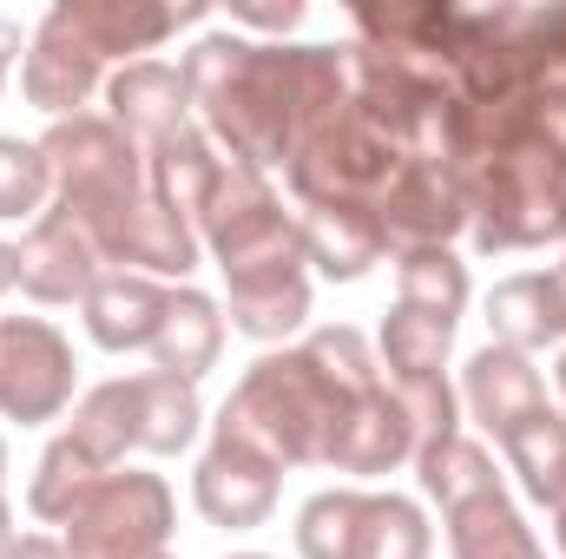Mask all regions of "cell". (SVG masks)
Masks as SVG:
<instances>
[{
  "mask_svg": "<svg viewBox=\"0 0 566 559\" xmlns=\"http://www.w3.org/2000/svg\"><path fill=\"white\" fill-rule=\"evenodd\" d=\"M178 73L211 145L251 171H283L303 133L349 106L343 46L244 40L238 27H211L178 53Z\"/></svg>",
  "mask_w": 566,
  "mask_h": 559,
  "instance_id": "6da1fadb",
  "label": "cell"
},
{
  "mask_svg": "<svg viewBox=\"0 0 566 559\" xmlns=\"http://www.w3.org/2000/svg\"><path fill=\"white\" fill-rule=\"evenodd\" d=\"M343 409H349V395L303 356V342H290V349H264L238 376V389L224 395V409H218L211 428L244 434L277 467H323L329 428H336Z\"/></svg>",
  "mask_w": 566,
  "mask_h": 559,
  "instance_id": "7a4b0ae2",
  "label": "cell"
},
{
  "mask_svg": "<svg viewBox=\"0 0 566 559\" xmlns=\"http://www.w3.org/2000/svg\"><path fill=\"white\" fill-rule=\"evenodd\" d=\"M46 171H53V204H66L106 257V231L126 218V204L145 198V151L106 113H73L40 133Z\"/></svg>",
  "mask_w": 566,
  "mask_h": 559,
  "instance_id": "3957f363",
  "label": "cell"
},
{
  "mask_svg": "<svg viewBox=\"0 0 566 559\" xmlns=\"http://www.w3.org/2000/svg\"><path fill=\"white\" fill-rule=\"evenodd\" d=\"M560 204H566V158L547 145L488 158L468 171V238L474 251H541L560 238Z\"/></svg>",
  "mask_w": 566,
  "mask_h": 559,
  "instance_id": "277c9868",
  "label": "cell"
},
{
  "mask_svg": "<svg viewBox=\"0 0 566 559\" xmlns=\"http://www.w3.org/2000/svg\"><path fill=\"white\" fill-rule=\"evenodd\" d=\"M178 534V494L151 467H113L60 527L73 559H158Z\"/></svg>",
  "mask_w": 566,
  "mask_h": 559,
  "instance_id": "5b68a950",
  "label": "cell"
},
{
  "mask_svg": "<svg viewBox=\"0 0 566 559\" xmlns=\"http://www.w3.org/2000/svg\"><path fill=\"white\" fill-rule=\"evenodd\" d=\"M402 151L389 133H376L356 106H343L336 119H323L316 133H303L290 165H283V184L296 198V211L310 204H376L382 184L396 178Z\"/></svg>",
  "mask_w": 566,
  "mask_h": 559,
  "instance_id": "8992f818",
  "label": "cell"
},
{
  "mask_svg": "<svg viewBox=\"0 0 566 559\" xmlns=\"http://www.w3.org/2000/svg\"><path fill=\"white\" fill-rule=\"evenodd\" d=\"M80 356L73 336L46 316H0V421L46 428L80 395Z\"/></svg>",
  "mask_w": 566,
  "mask_h": 559,
  "instance_id": "52a82bcc",
  "label": "cell"
},
{
  "mask_svg": "<svg viewBox=\"0 0 566 559\" xmlns=\"http://www.w3.org/2000/svg\"><path fill=\"white\" fill-rule=\"evenodd\" d=\"M277 494H283V467L251 447L244 434L231 428H211L198 467H191V507L205 527H224V534H251L277 514Z\"/></svg>",
  "mask_w": 566,
  "mask_h": 559,
  "instance_id": "ba28073f",
  "label": "cell"
},
{
  "mask_svg": "<svg viewBox=\"0 0 566 559\" xmlns=\"http://www.w3.org/2000/svg\"><path fill=\"white\" fill-rule=\"evenodd\" d=\"M376 211H382L389 251H428V244L454 251V238H468V171L402 158L396 178L382 184Z\"/></svg>",
  "mask_w": 566,
  "mask_h": 559,
  "instance_id": "9c48e42d",
  "label": "cell"
},
{
  "mask_svg": "<svg viewBox=\"0 0 566 559\" xmlns=\"http://www.w3.org/2000/svg\"><path fill=\"white\" fill-rule=\"evenodd\" d=\"M106 60L60 20V7H46L27 33V53H20V99L46 119H73L93 106V93H106Z\"/></svg>",
  "mask_w": 566,
  "mask_h": 559,
  "instance_id": "30bf717a",
  "label": "cell"
},
{
  "mask_svg": "<svg viewBox=\"0 0 566 559\" xmlns=\"http://www.w3.org/2000/svg\"><path fill=\"white\" fill-rule=\"evenodd\" d=\"M13 251H20V296H33L40 309L80 303L93 283L106 277L99 238H93L66 204H46V211L27 224V238H20Z\"/></svg>",
  "mask_w": 566,
  "mask_h": 559,
  "instance_id": "8fae6325",
  "label": "cell"
},
{
  "mask_svg": "<svg viewBox=\"0 0 566 559\" xmlns=\"http://www.w3.org/2000/svg\"><path fill=\"white\" fill-rule=\"evenodd\" d=\"M416 421L402 415V402H396V389L382 382V389H369V395H356L336 428H329V447H323V467L329 474H349L356 487L363 481H376V474H396V467H416Z\"/></svg>",
  "mask_w": 566,
  "mask_h": 559,
  "instance_id": "7c38bea8",
  "label": "cell"
},
{
  "mask_svg": "<svg viewBox=\"0 0 566 559\" xmlns=\"http://www.w3.org/2000/svg\"><path fill=\"white\" fill-rule=\"evenodd\" d=\"M106 119L139 145V151H158L178 133L198 126V106L185 93V73L171 60H133V66H113L106 73Z\"/></svg>",
  "mask_w": 566,
  "mask_h": 559,
  "instance_id": "4fadbf2b",
  "label": "cell"
},
{
  "mask_svg": "<svg viewBox=\"0 0 566 559\" xmlns=\"http://www.w3.org/2000/svg\"><path fill=\"white\" fill-rule=\"evenodd\" d=\"M205 264V238L191 218H178L171 204H158L145 191L139 204H126V218L106 231V271H139L151 283H191Z\"/></svg>",
  "mask_w": 566,
  "mask_h": 559,
  "instance_id": "5bb4252c",
  "label": "cell"
},
{
  "mask_svg": "<svg viewBox=\"0 0 566 559\" xmlns=\"http://www.w3.org/2000/svg\"><path fill=\"white\" fill-rule=\"evenodd\" d=\"M224 323L264 349H290V336H303L310 323V264L277 257V264H251L224 277Z\"/></svg>",
  "mask_w": 566,
  "mask_h": 559,
  "instance_id": "9a60e30c",
  "label": "cell"
},
{
  "mask_svg": "<svg viewBox=\"0 0 566 559\" xmlns=\"http://www.w3.org/2000/svg\"><path fill=\"white\" fill-rule=\"evenodd\" d=\"M541 409H554V402H547V376L534 369V356L501 349V342L468 356V369H461V415L474 421L481 434L507 441L521 421H534Z\"/></svg>",
  "mask_w": 566,
  "mask_h": 559,
  "instance_id": "2e32d148",
  "label": "cell"
},
{
  "mask_svg": "<svg viewBox=\"0 0 566 559\" xmlns=\"http://www.w3.org/2000/svg\"><path fill=\"white\" fill-rule=\"evenodd\" d=\"M303 224V264L323 283H363L389 257V231L376 204H310L296 211Z\"/></svg>",
  "mask_w": 566,
  "mask_h": 559,
  "instance_id": "e0dca14e",
  "label": "cell"
},
{
  "mask_svg": "<svg viewBox=\"0 0 566 559\" xmlns=\"http://www.w3.org/2000/svg\"><path fill=\"white\" fill-rule=\"evenodd\" d=\"M53 7L106 66L151 60L178 33V20H198V13H171V7H151V0H53Z\"/></svg>",
  "mask_w": 566,
  "mask_h": 559,
  "instance_id": "ac0fdd59",
  "label": "cell"
},
{
  "mask_svg": "<svg viewBox=\"0 0 566 559\" xmlns=\"http://www.w3.org/2000/svg\"><path fill=\"white\" fill-rule=\"evenodd\" d=\"M224 336H231L224 303H218L211 289H198V283H171L165 316H158V336H151L145 356H151V369H165V376L205 382V376L218 369V356H224Z\"/></svg>",
  "mask_w": 566,
  "mask_h": 559,
  "instance_id": "d6986e66",
  "label": "cell"
},
{
  "mask_svg": "<svg viewBox=\"0 0 566 559\" xmlns=\"http://www.w3.org/2000/svg\"><path fill=\"white\" fill-rule=\"evenodd\" d=\"M165 296H171V283H151L139 271H106V277L80 296V323H86L93 349H106V356L151 349L158 316H165Z\"/></svg>",
  "mask_w": 566,
  "mask_h": 559,
  "instance_id": "ffe728a7",
  "label": "cell"
},
{
  "mask_svg": "<svg viewBox=\"0 0 566 559\" xmlns=\"http://www.w3.org/2000/svg\"><path fill=\"white\" fill-rule=\"evenodd\" d=\"M224 151L211 145L205 126H191V133H178L171 145H158V151H145V191L158 198V204H171L178 218H205V204H211V191H218V178H224Z\"/></svg>",
  "mask_w": 566,
  "mask_h": 559,
  "instance_id": "44dd1931",
  "label": "cell"
},
{
  "mask_svg": "<svg viewBox=\"0 0 566 559\" xmlns=\"http://www.w3.org/2000/svg\"><path fill=\"white\" fill-rule=\"evenodd\" d=\"M416 481H422V500H434L441 514H454V507L488 500V494H501V487H507V474H501L494 447H488V441H474L468 428H461V434H448V441L416 447Z\"/></svg>",
  "mask_w": 566,
  "mask_h": 559,
  "instance_id": "7402d4cb",
  "label": "cell"
},
{
  "mask_svg": "<svg viewBox=\"0 0 566 559\" xmlns=\"http://www.w3.org/2000/svg\"><path fill=\"white\" fill-rule=\"evenodd\" d=\"M441 527H448V559H547L541 534L527 527V514L514 507L507 487L441 514Z\"/></svg>",
  "mask_w": 566,
  "mask_h": 559,
  "instance_id": "603a6c76",
  "label": "cell"
},
{
  "mask_svg": "<svg viewBox=\"0 0 566 559\" xmlns=\"http://www.w3.org/2000/svg\"><path fill=\"white\" fill-rule=\"evenodd\" d=\"M133 395H139V454L171 461V454L198 447V434H205V395H198V382L165 376V369H139Z\"/></svg>",
  "mask_w": 566,
  "mask_h": 559,
  "instance_id": "cb8c5ba5",
  "label": "cell"
},
{
  "mask_svg": "<svg viewBox=\"0 0 566 559\" xmlns=\"http://www.w3.org/2000/svg\"><path fill=\"white\" fill-rule=\"evenodd\" d=\"M66 434L113 474V467H133L139 454V395H133V376H113V382H93L80 389Z\"/></svg>",
  "mask_w": 566,
  "mask_h": 559,
  "instance_id": "d4e9b609",
  "label": "cell"
},
{
  "mask_svg": "<svg viewBox=\"0 0 566 559\" xmlns=\"http://www.w3.org/2000/svg\"><path fill=\"white\" fill-rule=\"evenodd\" d=\"M507 474L521 481V494L547 514H566V415L560 409H541L534 421H521L507 441H494Z\"/></svg>",
  "mask_w": 566,
  "mask_h": 559,
  "instance_id": "484cf974",
  "label": "cell"
},
{
  "mask_svg": "<svg viewBox=\"0 0 566 559\" xmlns=\"http://www.w3.org/2000/svg\"><path fill=\"white\" fill-rule=\"evenodd\" d=\"M106 467L60 428L46 447H40V461H33V481H27V514L40 520V527H66L73 520V507L93 494V481H99Z\"/></svg>",
  "mask_w": 566,
  "mask_h": 559,
  "instance_id": "4316f807",
  "label": "cell"
},
{
  "mask_svg": "<svg viewBox=\"0 0 566 559\" xmlns=\"http://www.w3.org/2000/svg\"><path fill=\"white\" fill-rule=\"evenodd\" d=\"M428 553H434V527H428L422 500L396 494V487H369L349 559H428Z\"/></svg>",
  "mask_w": 566,
  "mask_h": 559,
  "instance_id": "83f0119b",
  "label": "cell"
},
{
  "mask_svg": "<svg viewBox=\"0 0 566 559\" xmlns=\"http://www.w3.org/2000/svg\"><path fill=\"white\" fill-rule=\"evenodd\" d=\"M454 329H461V323H448V316H428V309H409V303H389L382 336H376L382 382H402V376H448Z\"/></svg>",
  "mask_w": 566,
  "mask_h": 559,
  "instance_id": "f1b7e54d",
  "label": "cell"
},
{
  "mask_svg": "<svg viewBox=\"0 0 566 559\" xmlns=\"http://www.w3.org/2000/svg\"><path fill=\"white\" fill-rule=\"evenodd\" d=\"M468 296H474V283H468L461 251H448V244H428V251H396V303L461 323Z\"/></svg>",
  "mask_w": 566,
  "mask_h": 559,
  "instance_id": "f546056e",
  "label": "cell"
},
{
  "mask_svg": "<svg viewBox=\"0 0 566 559\" xmlns=\"http://www.w3.org/2000/svg\"><path fill=\"white\" fill-rule=\"evenodd\" d=\"M363 494H369V487H356V481L316 487V494L296 507V527H290L296 559H349V547H356V520H363Z\"/></svg>",
  "mask_w": 566,
  "mask_h": 559,
  "instance_id": "4dcf8cb0",
  "label": "cell"
},
{
  "mask_svg": "<svg viewBox=\"0 0 566 559\" xmlns=\"http://www.w3.org/2000/svg\"><path fill=\"white\" fill-rule=\"evenodd\" d=\"M488 342L501 349H521V356H541L554 342L547 329V296H541V271H514L488 289Z\"/></svg>",
  "mask_w": 566,
  "mask_h": 559,
  "instance_id": "1f68e13d",
  "label": "cell"
},
{
  "mask_svg": "<svg viewBox=\"0 0 566 559\" xmlns=\"http://www.w3.org/2000/svg\"><path fill=\"white\" fill-rule=\"evenodd\" d=\"M303 356H310L349 402L369 395V389H382V356H376V342H369L363 329H349V323L310 329V336H303Z\"/></svg>",
  "mask_w": 566,
  "mask_h": 559,
  "instance_id": "d6a6232c",
  "label": "cell"
},
{
  "mask_svg": "<svg viewBox=\"0 0 566 559\" xmlns=\"http://www.w3.org/2000/svg\"><path fill=\"white\" fill-rule=\"evenodd\" d=\"M53 204V171L40 139L0 133V224H33Z\"/></svg>",
  "mask_w": 566,
  "mask_h": 559,
  "instance_id": "836d02e7",
  "label": "cell"
},
{
  "mask_svg": "<svg viewBox=\"0 0 566 559\" xmlns=\"http://www.w3.org/2000/svg\"><path fill=\"white\" fill-rule=\"evenodd\" d=\"M396 389V402H402V415L416 421V441H448V434H461V389L448 382V376H402V382H389Z\"/></svg>",
  "mask_w": 566,
  "mask_h": 559,
  "instance_id": "e575fe53",
  "label": "cell"
},
{
  "mask_svg": "<svg viewBox=\"0 0 566 559\" xmlns=\"http://www.w3.org/2000/svg\"><path fill=\"white\" fill-rule=\"evenodd\" d=\"M527 53L534 73H566V7H527Z\"/></svg>",
  "mask_w": 566,
  "mask_h": 559,
  "instance_id": "d590c367",
  "label": "cell"
},
{
  "mask_svg": "<svg viewBox=\"0 0 566 559\" xmlns=\"http://www.w3.org/2000/svg\"><path fill=\"white\" fill-rule=\"evenodd\" d=\"M224 27H238V33H244V40H251V33H296V27H303V7H296V0H290V7H244V13H231V20H224Z\"/></svg>",
  "mask_w": 566,
  "mask_h": 559,
  "instance_id": "8d00e7d4",
  "label": "cell"
},
{
  "mask_svg": "<svg viewBox=\"0 0 566 559\" xmlns=\"http://www.w3.org/2000/svg\"><path fill=\"white\" fill-rule=\"evenodd\" d=\"M541 296H547V329H554V342H566V257L541 271Z\"/></svg>",
  "mask_w": 566,
  "mask_h": 559,
  "instance_id": "74e56055",
  "label": "cell"
},
{
  "mask_svg": "<svg viewBox=\"0 0 566 559\" xmlns=\"http://www.w3.org/2000/svg\"><path fill=\"white\" fill-rule=\"evenodd\" d=\"M27 33H33V27H20V20H7V13H0V93H7V80L20 73V53H27Z\"/></svg>",
  "mask_w": 566,
  "mask_h": 559,
  "instance_id": "f35d334b",
  "label": "cell"
},
{
  "mask_svg": "<svg viewBox=\"0 0 566 559\" xmlns=\"http://www.w3.org/2000/svg\"><path fill=\"white\" fill-rule=\"evenodd\" d=\"M7 559H73V553H66L60 534H20V547H13Z\"/></svg>",
  "mask_w": 566,
  "mask_h": 559,
  "instance_id": "ab89813d",
  "label": "cell"
},
{
  "mask_svg": "<svg viewBox=\"0 0 566 559\" xmlns=\"http://www.w3.org/2000/svg\"><path fill=\"white\" fill-rule=\"evenodd\" d=\"M13 547H20V527H13V500L0 494V559L13 553Z\"/></svg>",
  "mask_w": 566,
  "mask_h": 559,
  "instance_id": "60d3db41",
  "label": "cell"
},
{
  "mask_svg": "<svg viewBox=\"0 0 566 559\" xmlns=\"http://www.w3.org/2000/svg\"><path fill=\"white\" fill-rule=\"evenodd\" d=\"M554 402H560V415H566V342H560V356H554Z\"/></svg>",
  "mask_w": 566,
  "mask_h": 559,
  "instance_id": "b9f144b4",
  "label": "cell"
},
{
  "mask_svg": "<svg viewBox=\"0 0 566 559\" xmlns=\"http://www.w3.org/2000/svg\"><path fill=\"white\" fill-rule=\"evenodd\" d=\"M554 553L566 559V514H554Z\"/></svg>",
  "mask_w": 566,
  "mask_h": 559,
  "instance_id": "7bdbcfd3",
  "label": "cell"
},
{
  "mask_svg": "<svg viewBox=\"0 0 566 559\" xmlns=\"http://www.w3.org/2000/svg\"><path fill=\"white\" fill-rule=\"evenodd\" d=\"M0 494H7V434H0Z\"/></svg>",
  "mask_w": 566,
  "mask_h": 559,
  "instance_id": "ee69618b",
  "label": "cell"
},
{
  "mask_svg": "<svg viewBox=\"0 0 566 559\" xmlns=\"http://www.w3.org/2000/svg\"><path fill=\"white\" fill-rule=\"evenodd\" d=\"M224 559H277V553H224Z\"/></svg>",
  "mask_w": 566,
  "mask_h": 559,
  "instance_id": "f6af8a7d",
  "label": "cell"
},
{
  "mask_svg": "<svg viewBox=\"0 0 566 559\" xmlns=\"http://www.w3.org/2000/svg\"><path fill=\"white\" fill-rule=\"evenodd\" d=\"M560 244H566V204H560Z\"/></svg>",
  "mask_w": 566,
  "mask_h": 559,
  "instance_id": "bcb514c9",
  "label": "cell"
},
{
  "mask_svg": "<svg viewBox=\"0 0 566 559\" xmlns=\"http://www.w3.org/2000/svg\"><path fill=\"white\" fill-rule=\"evenodd\" d=\"M158 559H171V553H158Z\"/></svg>",
  "mask_w": 566,
  "mask_h": 559,
  "instance_id": "7dc6e473",
  "label": "cell"
}]
</instances>
